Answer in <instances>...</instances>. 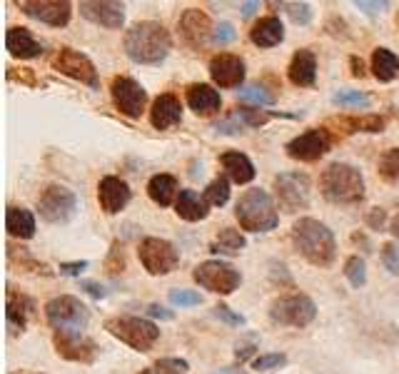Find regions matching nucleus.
I'll return each mask as SVG.
<instances>
[{
  "label": "nucleus",
  "mask_w": 399,
  "mask_h": 374,
  "mask_svg": "<svg viewBox=\"0 0 399 374\" xmlns=\"http://www.w3.org/2000/svg\"><path fill=\"white\" fill-rule=\"evenodd\" d=\"M287 77L290 83L297 85V88H312L317 80V60L312 55V50L302 48L292 55L290 60V68H287Z\"/></svg>",
  "instance_id": "22"
},
{
  "label": "nucleus",
  "mask_w": 399,
  "mask_h": 374,
  "mask_svg": "<svg viewBox=\"0 0 399 374\" xmlns=\"http://www.w3.org/2000/svg\"><path fill=\"white\" fill-rule=\"evenodd\" d=\"M170 302L175 307H195V304L203 302V297L195 290H173L170 292Z\"/></svg>",
  "instance_id": "42"
},
{
  "label": "nucleus",
  "mask_w": 399,
  "mask_h": 374,
  "mask_svg": "<svg viewBox=\"0 0 399 374\" xmlns=\"http://www.w3.org/2000/svg\"><path fill=\"white\" fill-rule=\"evenodd\" d=\"M38 210H40L42 220L53 222V225H65L78 212V197L63 185H50L38 200Z\"/></svg>",
  "instance_id": "9"
},
{
  "label": "nucleus",
  "mask_w": 399,
  "mask_h": 374,
  "mask_svg": "<svg viewBox=\"0 0 399 374\" xmlns=\"http://www.w3.org/2000/svg\"><path fill=\"white\" fill-rule=\"evenodd\" d=\"M342 123L350 127V132H382L384 118L382 115H362V118H345Z\"/></svg>",
  "instance_id": "34"
},
{
  "label": "nucleus",
  "mask_w": 399,
  "mask_h": 374,
  "mask_svg": "<svg viewBox=\"0 0 399 374\" xmlns=\"http://www.w3.org/2000/svg\"><path fill=\"white\" fill-rule=\"evenodd\" d=\"M113 93V102L118 110L127 118H140L145 113V102H148V93L140 83H135L132 77H113L110 85Z\"/></svg>",
  "instance_id": "14"
},
{
  "label": "nucleus",
  "mask_w": 399,
  "mask_h": 374,
  "mask_svg": "<svg viewBox=\"0 0 399 374\" xmlns=\"http://www.w3.org/2000/svg\"><path fill=\"white\" fill-rule=\"evenodd\" d=\"M130 197V187H127L125 180L113 178V175L102 178L97 185V202H100L102 212L107 215H118L120 210H125Z\"/></svg>",
  "instance_id": "20"
},
{
  "label": "nucleus",
  "mask_w": 399,
  "mask_h": 374,
  "mask_svg": "<svg viewBox=\"0 0 399 374\" xmlns=\"http://www.w3.org/2000/svg\"><path fill=\"white\" fill-rule=\"evenodd\" d=\"M235 118L237 120H244V125H250V127H260V125L269 123L272 120V115L265 113V110H260V107H237V113H235Z\"/></svg>",
  "instance_id": "39"
},
{
  "label": "nucleus",
  "mask_w": 399,
  "mask_h": 374,
  "mask_svg": "<svg viewBox=\"0 0 399 374\" xmlns=\"http://www.w3.org/2000/svg\"><path fill=\"white\" fill-rule=\"evenodd\" d=\"M180 36H182V40L192 50L205 48L210 42V36H212V23H210L208 13L197 10V8H190V10L182 13V18H180Z\"/></svg>",
  "instance_id": "18"
},
{
  "label": "nucleus",
  "mask_w": 399,
  "mask_h": 374,
  "mask_svg": "<svg viewBox=\"0 0 399 374\" xmlns=\"http://www.w3.org/2000/svg\"><path fill=\"white\" fill-rule=\"evenodd\" d=\"M192 277H195L197 285L214 292V295H233L240 287V282H242V274L233 265L220 260L200 262L195 267V272H192Z\"/></svg>",
  "instance_id": "7"
},
{
  "label": "nucleus",
  "mask_w": 399,
  "mask_h": 374,
  "mask_svg": "<svg viewBox=\"0 0 399 374\" xmlns=\"http://www.w3.org/2000/svg\"><path fill=\"white\" fill-rule=\"evenodd\" d=\"M235 217H237L240 227L247 232H269L280 225V215L274 210L272 197L260 187H252L240 197Z\"/></svg>",
  "instance_id": "4"
},
{
  "label": "nucleus",
  "mask_w": 399,
  "mask_h": 374,
  "mask_svg": "<svg viewBox=\"0 0 399 374\" xmlns=\"http://www.w3.org/2000/svg\"><path fill=\"white\" fill-rule=\"evenodd\" d=\"M384 220H387V215H384V210L382 208H375L370 212V217H367L370 227H375V230H382V227H384Z\"/></svg>",
  "instance_id": "49"
},
{
  "label": "nucleus",
  "mask_w": 399,
  "mask_h": 374,
  "mask_svg": "<svg viewBox=\"0 0 399 374\" xmlns=\"http://www.w3.org/2000/svg\"><path fill=\"white\" fill-rule=\"evenodd\" d=\"M187 105H190V110H195L197 115H212L220 110L222 98L212 85L195 83L187 88Z\"/></svg>",
  "instance_id": "23"
},
{
  "label": "nucleus",
  "mask_w": 399,
  "mask_h": 374,
  "mask_svg": "<svg viewBox=\"0 0 399 374\" xmlns=\"http://www.w3.org/2000/svg\"><path fill=\"white\" fill-rule=\"evenodd\" d=\"M214 315L220 317L222 322H227V325H233V327H242L244 325V317L237 315V312H233L227 304H217V307H214Z\"/></svg>",
  "instance_id": "45"
},
{
  "label": "nucleus",
  "mask_w": 399,
  "mask_h": 374,
  "mask_svg": "<svg viewBox=\"0 0 399 374\" xmlns=\"http://www.w3.org/2000/svg\"><path fill=\"white\" fill-rule=\"evenodd\" d=\"M220 165L227 173V178L237 185H247V182L255 180V165H252V160L247 157V155L237 153V150L220 155Z\"/></svg>",
  "instance_id": "26"
},
{
  "label": "nucleus",
  "mask_w": 399,
  "mask_h": 374,
  "mask_svg": "<svg viewBox=\"0 0 399 374\" xmlns=\"http://www.w3.org/2000/svg\"><path fill=\"white\" fill-rule=\"evenodd\" d=\"M352 75H357V77H362L364 75V70H362V60H357V58H352Z\"/></svg>",
  "instance_id": "53"
},
{
  "label": "nucleus",
  "mask_w": 399,
  "mask_h": 374,
  "mask_svg": "<svg viewBox=\"0 0 399 374\" xmlns=\"http://www.w3.org/2000/svg\"><path fill=\"white\" fill-rule=\"evenodd\" d=\"M80 15L90 23L102 28L120 30L125 23V6L123 3H107V0H85L80 3Z\"/></svg>",
  "instance_id": "17"
},
{
  "label": "nucleus",
  "mask_w": 399,
  "mask_h": 374,
  "mask_svg": "<svg viewBox=\"0 0 399 374\" xmlns=\"http://www.w3.org/2000/svg\"><path fill=\"white\" fill-rule=\"evenodd\" d=\"M290 18L295 20V23H299V25H307L312 20V10H310V6L307 3H290Z\"/></svg>",
  "instance_id": "44"
},
{
  "label": "nucleus",
  "mask_w": 399,
  "mask_h": 374,
  "mask_svg": "<svg viewBox=\"0 0 399 374\" xmlns=\"http://www.w3.org/2000/svg\"><path fill=\"white\" fill-rule=\"evenodd\" d=\"M372 72L380 83H392L399 75V58L387 48H377L372 53Z\"/></svg>",
  "instance_id": "30"
},
{
  "label": "nucleus",
  "mask_w": 399,
  "mask_h": 374,
  "mask_svg": "<svg viewBox=\"0 0 399 374\" xmlns=\"http://www.w3.org/2000/svg\"><path fill=\"white\" fill-rule=\"evenodd\" d=\"M242 247H244L242 235H240L237 230H233V227H225V230H220L217 240H214L212 252H220V255H240Z\"/></svg>",
  "instance_id": "32"
},
{
  "label": "nucleus",
  "mask_w": 399,
  "mask_h": 374,
  "mask_svg": "<svg viewBox=\"0 0 399 374\" xmlns=\"http://www.w3.org/2000/svg\"><path fill=\"white\" fill-rule=\"evenodd\" d=\"M317 317V307L307 295H285L269 307V320L285 327H307Z\"/></svg>",
  "instance_id": "8"
},
{
  "label": "nucleus",
  "mask_w": 399,
  "mask_h": 374,
  "mask_svg": "<svg viewBox=\"0 0 399 374\" xmlns=\"http://www.w3.org/2000/svg\"><path fill=\"white\" fill-rule=\"evenodd\" d=\"M123 48H125L127 58L140 63V65H160L170 53V48H173V38H170V33L162 23L143 20V23H135L125 33Z\"/></svg>",
  "instance_id": "1"
},
{
  "label": "nucleus",
  "mask_w": 399,
  "mask_h": 374,
  "mask_svg": "<svg viewBox=\"0 0 399 374\" xmlns=\"http://www.w3.org/2000/svg\"><path fill=\"white\" fill-rule=\"evenodd\" d=\"M18 8L30 15V18L40 20V23L50 25V28H63L70 20L72 6L68 0H23Z\"/></svg>",
  "instance_id": "15"
},
{
  "label": "nucleus",
  "mask_w": 399,
  "mask_h": 374,
  "mask_svg": "<svg viewBox=\"0 0 399 374\" xmlns=\"http://www.w3.org/2000/svg\"><path fill=\"white\" fill-rule=\"evenodd\" d=\"M214 40L217 42H230L235 40V28L230 23H220L214 28Z\"/></svg>",
  "instance_id": "48"
},
{
  "label": "nucleus",
  "mask_w": 399,
  "mask_h": 374,
  "mask_svg": "<svg viewBox=\"0 0 399 374\" xmlns=\"http://www.w3.org/2000/svg\"><path fill=\"white\" fill-rule=\"evenodd\" d=\"M255 8H260V3H244V6H242V15H244V18H250L252 13H255Z\"/></svg>",
  "instance_id": "54"
},
{
  "label": "nucleus",
  "mask_w": 399,
  "mask_h": 374,
  "mask_svg": "<svg viewBox=\"0 0 399 374\" xmlns=\"http://www.w3.org/2000/svg\"><path fill=\"white\" fill-rule=\"evenodd\" d=\"M30 309H33V302H30L28 297L8 290V325H10L15 332H18V329L23 332L25 329V317H28Z\"/></svg>",
  "instance_id": "31"
},
{
  "label": "nucleus",
  "mask_w": 399,
  "mask_h": 374,
  "mask_svg": "<svg viewBox=\"0 0 399 374\" xmlns=\"http://www.w3.org/2000/svg\"><path fill=\"white\" fill-rule=\"evenodd\" d=\"M214 374H244V372H242V369H235L233 367V369H220V372H214Z\"/></svg>",
  "instance_id": "56"
},
{
  "label": "nucleus",
  "mask_w": 399,
  "mask_h": 374,
  "mask_svg": "<svg viewBox=\"0 0 399 374\" xmlns=\"http://www.w3.org/2000/svg\"><path fill=\"white\" fill-rule=\"evenodd\" d=\"M105 329L137 352H150L152 345L160 339L157 325H152L150 320H143V317H110V320H105Z\"/></svg>",
  "instance_id": "6"
},
{
  "label": "nucleus",
  "mask_w": 399,
  "mask_h": 374,
  "mask_svg": "<svg viewBox=\"0 0 399 374\" xmlns=\"http://www.w3.org/2000/svg\"><path fill=\"white\" fill-rule=\"evenodd\" d=\"M292 244L315 267H329L334 262V255H337V242H334L332 230L315 217H299L295 222Z\"/></svg>",
  "instance_id": "2"
},
{
  "label": "nucleus",
  "mask_w": 399,
  "mask_h": 374,
  "mask_svg": "<svg viewBox=\"0 0 399 374\" xmlns=\"http://www.w3.org/2000/svg\"><path fill=\"white\" fill-rule=\"evenodd\" d=\"M322 195L337 205H354L364 200V178L357 167L347 162H332L320 178Z\"/></svg>",
  "instance_id": "3"
},
{
  "label": "nucleus",
  "mask_w": 399,
  "mask_h": 374,
  "mask_svg": "<svg viewBox=\"0 0 399 374\" xmlns=\"http://www.w3.org/2000/svg\"><path fill=\"white\" fill-rule=\"evenodd\" d=\"M210 77L217 88H240L244 80V60L233 53H220L210 60Z\"/></svg>",
  "instance_id": "16"
},
{
  "label": "nucleus",
  "mask_w": 399,
  "mask_h": 374,
  "mask_svg": "<svg viewBox=\"0 0 399 374\" xmlns=\"http://www.w3.org/2000/svg\"><path fill=\"white\" fill-rule=\"evenodd\" d=\"M53 342H55V350H58L60 357H65L70 362H93L97 357V345L93 339L83 337V334H63V332H55L53 334Z\"/></svg>",
  "instance_id": "19"
},
{
  "label": "nucleus",
  "mask_w": 399,
  "mask_h": 374,
  "mask_svg": "<svg viewBox=\"0 0 399 374\" xmlns=\"http://www.w3.org/2000/svg\"><path fill=\"white\" fill-rule=\"evenodd\" d=\"M240 98L255 102V105H272L274 102V95L263 83H252V85H247V88H242L240 90Z\"/></svg>",
  "instance_id": "37"
},
{
  "label": "nucleus",
  "mask_w": 399,
  "mask_h": 374,
  "mask_svg": "<svg viewBox=\"0 0 399 374\" xmlns=\"http://www.w3.org/2000/svg\"><path fill=\"white\" fill-rule=\"evenodd\" d=\"M354 6H357L359 10H367V13H382L384 8H389V3H367V0H357Z\"/></svg>",
  "instance_id": "52"
},
{
  "label": "nucleus",
  "mask_w": 399,
  "mask_h": 374,
  "mask_svg": "<svg viewBox=\"0 0 399 374\" xmlns=\"http://www.w3.org/2000/svg\"><path fill=\"white\" fill-rule=\"evenodd\" d=\"M6 227L13 237L30 240L36 235V217L25 208H8L6 212Z\"/></svg>",
  "instance_id": "29"
},
{
  "label": "nucleus",
  "mask_w": 399,
  "mask_h": 374,
  "mask_svg": "<svg viewBox=\"0 0 399 374\" xmlns=\"http://www.w3.org/2000/svg\"><path fill=\"white\" fill-rule=\"evenodd\" d=\"M45 317L55 332L83 334L90 322V309L72 295H60L45 304Z\"/></svg>",
  "instance_id": "5"
},
{
  "label": "nucleus",
  "mask_w": 399,
  "mask_h": 374,
  "mask_svg": "<svg viewBox=\"0 0 399 374\" xmlns=\"http://www.w3.org/2000/svg\"><path fill=\"white\" fill-rule=\"evenodd\" d=\"M182 120V105L173 93H162L155 98L152 102V110H150V123L155 130H167Z\"/></svg>",
  "instance_id": "21"
},
{
  "label": "nucleus",
  "mask_w": 399,
  "mask_h": 374,
  "mask_svg": "<svg viewBox=\"0 0 399 374\" xmlns=\"http://www.w3.org/2000/svg\"><path fill=\"white\" fill-rule=\"evenodd\" d=\"M140 262L150 274H170L180 265V252L173 242H167L162 237H145L140 242Z\"/></svg>",
  "instance_id": "10"
},
{
  "label": "nucleus",
  "mask_w": 399,
  "mask_h": 374,
  "mask_svg": "<svg viewBox=\"0 0 399 374\" xmlns=\"http://www.w3.org/2000/svg\"><path fill=\"white\" fill-rule=\"evenodd\" d=\"M382 262L389 270V274H399V249L394 242L382 244Z\"/></svg>",
  "instance_id": "43"
},
{
  "label": "nucleus",
  "mask_w": 399,
  "mask_h": 374,
  "mask_svg": "<svg viewBox=\"0 0 399 374\" xmlns=\"http://www.w3.org/2000/svg\"><path fill=\"white\" fill-rule=\"evenodd\" d=\"M53 68L58 72H63V75L72 77V80H80V83H85L88 88H93V90L100 85L93 60H90L88 55L80 53V50L60 48L58 53H55V58H53Z\"/></svg>",
  "instance_id": "12"
},
{
  "label": "nucleus",
  "mask_w": 399,
  "mask_h": 374,
  "mask_svg": "<svg viewBox=\"0 0 399 374\" xmlns=\"http://www.w3.org/2000/svg\"><path fill=\"white\" fill-rule=\"evenodd\" d=\"M380 173L384 180H399V148H392L382 155Z\"/></svg>",
  "instance_id": "40"
},
{
  "label": "nucleus",
  "mask_w": 399,
  "mask_h": 374,
  "mask_svg": "<svg viewBox=\"0 0 399 374\" xmlns=\"http://www.w3.org/2000/svg\"><path fill=\"white\" fill-rule=\"evenodd\" d=\"M80 290H85L90 297H95V299H102L107 295L105 287H102L100 282H93V279H83V282H80Z\"/></svg>",
  "instance_id": "47"
},
{
  "label": "nucleus",
  "mask_w": 399,
  "mask_h": 374,
  "mask_svg": "<svg viewBox=\"0 0 399 374\" xmlns=\"http://www.w3.org/2000/svg\"><path fill=\"white\" fill-rule=\"evenodd\" d=\"M190 364L185 359H178V357H167V359H160L152 367L143 369L140 374H187Z\"/></svg>",
  "instance_id": "35"
},
{
  "label": "nucleus",
  "mask_w": 399,
  "mask_h": 374,
  "mask_svg": "<svg viewBox=\"0 0 399 374\" xmlns=\"http://www.w3.org/2000/svg\"><path fill=\"white\" fill-rule=\"evenodd\" d=\"M148 195L150 200L160 205V208H167L173 205V200H178V180L173 175H152L148 182Z\"/></svg>",
  "instance_id": "28"
},
{
  "label": "nucleus",
  "mask_w": 399,
  "mask_h": 374,
  "mask_svg": "<svg viewBox=\"0 0 399 374\" xmlns=\"http://www.w3.org/2000/svg\"><path fill=\"white\" fill-rule=\"evenodd\" d=\"M274 192L287 212H297L310 205V178L302 173H282L274 178Z\"/></svg>",
  "instance_id": "11"
},
{
  "label": "nucleus",
  "mask_w": 399,
  "mask_h": 374,
  "mask_svg": "<svg viewBox=\"0 0 399 374\" xmlns=\"http://www.w3.org/2000/svg\"><path fill=\"white\" fill-rule=\"evenodd\" d=\"M250 40L255 42L257 48H274L285 40V28H282V20L277 15H267V18H260L250 30Z\"/></svg>",
  "instance_id": "24"
},
{
  "label": "nucleus",
  "mask_w": 399,
  "mask_h": 374,
  "mask_svg": "<svg viewBox=\"0 0 399 374\" xmlns=\"http://www.w3.org/2000/svg\"><path fill=\"white\" fill-rule=\"evenodd\" d=\"M205 202L212 205V208H222L227 200H230V180L227 178H214L212 182L205 187Z\"/></svg>",
  "instance_id": "33"
},
{
  "label": "nucleus",
  "mask_w": 399,
  "mask_h": 374,
  "mask_svg": "<svg viewBox=\"0 0 399 374\" xmlns=\"http://www.w3.org/2000/svg\"><path fill=\"white\" fill-rule=\"evenodd\" d=\"M287 364V357L280 354V352H272V354H260L255 357V362H252V367L260 369V372H269V369H280Z\"/></svg>",
  "instance_id": "41"
},
{
  "label": "nucleus",
  "mask_w": 399,
  "mask_h": 374,
  "mask_svg": "<svg viewBox=\"0 0 399 374\" xmlns=\"http://www.w3.org/2000/svg\"><path fill=\"white\" fill-rule=\"evenodd\" d=\"M332 148V137H329L327 130H322V127H315V130H307L302 135H297L295 140L287 143V155L292 157V160H299V162H315L320 157L329 153Z\"/></svg>",
  "instance_id": "13"
},
{
  "label": "nucleus",
  "mask_w": 399,
  "mask_h": 374,
  "mask_svg": "<svg viewBox=\"0 0 399 374\" xmlns=\"http://www.w3.org/2000/svg\"><path fill=\"white\" fill-rule=\"evenodd\" d=\"M332 100L340 107H367L372 102L370 95H364L359 90H340V93H334Z\"/></svg>",
  "instance_id": "38"
},
{
  "label": "nucleus",
  "mask_w": 399,
  "mask_h": 374,
  "mask_svg": "<svg viewBox=\"0 0 399 374\" xmlns=\"http://www.w3.org/2000/svg\"><path fill=\"white\" fill-rule=\"evenodd\" d=\"M148 315H150V317H157V320H173L175 312H173V309L160 307V304H150V307H148Z\"/></svg>",
  "instance_id": "51"
},
{
  "label": "nucleus",
  "mask_w": 399,
  "mask_h": 374,
  "mask_svg": "<svg viewBox=\"0 0 399 374\" xmlns=\"http://www.w3.org/2000/svg\"><path fill=\"white\" fill-rule=\"evenodd\" d=\"M345 277L350 279L352 287H364L367 285V267H364V260L362 257H350V260L345 262Z\"/></svg>",
  "instance_id": "36"
},
{
  "label": "nucleus",
  "mask_w": 399,
  "mask_h": 374,
  "mask_svg": "<svg viewBox=\"0 0 399 374\" xmlns=\"http://www.w3.org/2000/svg\"><path fill=\"white\" fill-rule=\"evenodd\" d=\"M88 270V262L80 260V262H63L60 265V274H68V277H80V272Z\"/></svg>",
  "instance_id": "46"
},
{
  "label": "nucleus",
  "mask_w": 399,
  "mask_h": 374,
  "mask_svg": "<svg viewBox=\"0 0 399 374\" xmlns=\"http://www.w3.org/2000/svg\"><path fill=\"white\" fill-rule=\"evenodd\" d=\"M6 48L10 50V55L20 60H30L38 58L42 53V45L30 36L28 28H10L6 33Z\"/></svg>",
  "instance_id": "25"
},
{
  "label": "nucleus",
  "mask_w": 399,
  "mask_h": 374,
  "mask_svg": "<svg viewBox=\"0 0 399 374\" xmlns=\"http://www.w3.org/2000/svg\"><path fill=\"white\" fill-rule=\"evenodd\" d=\"M255 352V339H250V342H244V345H237V350H235V359H237L240 364L247 359V357Z\"/></svg>",
  "instance_id": "50"
},
{
  "label": "nucleus",
  "mask_w": 399,
  "mask_h": 374,
  "mask_svg": "<svg viewBox=\"0 0 399 374\" xmlns=\"http://www.w3.org/2000/svg\"><path fill=\"white\" fill-rule=\"evenodd\" d=\"M210 205L205 202V197H200L195 190H180L178 200H175V212L187 222H200L208 217Z\"/></svg>",
  "instance_id": "27"
},
{
  "label": "nucleus",
  "mask_w": 399,
  "mask_h": 374,
  "mask_svg": "<svg viewBox=\"0 0 399 374\" xmlns=\"http://www.w3.org/2000/svg\"><path fill=\"white\" fill-rule=\"evenodd\" d=\"M389 232L394 235V240H399V215L392 220V225H389Z\"/></svg>",
  "instance_id": "55"
}]
</instances>
